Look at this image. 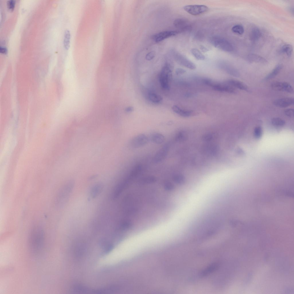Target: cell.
Masks as SVG:
<instances>
[{
    "instance_id": "5",
    "label": "cell",
    "mask_w": 294,
    "mask_h": 294,
    "mask_svg": "<svg viewBox=\"0 0 294 294\" xmlns=\"http://www.w3.org/2000/svg\"><path fill=\"white\" fill-rule=\"evenodd\" d=\"M171 53L175 61L179 64L191 69H196L195 65L181 53L175 50L171 51Z\"/></svg>"
},
{
    "instance_id": "21",
    "label": "cell",
    "mask_w": 294,
    "mask_h": 294,
    "mask_svg": "<svg viewBox=\"0 0 294 294\" xmlns=\"http://www.w3.org/2000/svg\"><path fill=\"white\" fill-rule=\"evenodd\" d=\"M191 52L193 56L197 59L203 60L205 59V57L201 52L196 48H193L191 50Z\"/></svg>"
},
{
    "instance_id": "9",
    "label": "cell",
    "mask_w": 294,
    "mask_h": 294,
    "mask_svg": "<svg viewBox=\"0 0 294 294\" xmlns=\"http://www.w3.org/2000/svg\"><path fill=\"white\" fill-rule=\"evenodd\" d=\"M169 146L165 144L156 153L154 156L152 161L155 163H159L163 160L166 157L169 151Z\"/></svg>"
},
{
    "instance_id": "34",
    "label": "cell",
    "mask_w": 294,
    "mask_h": 294,
    "mask_svg": "<svg viewBox=\"0 0 294 294\" xmlns=\"http://www.w3.org/2000/svg\"><path fill=\"white\" fill-rule=\"evenodd\" d=\"M134 110V108L132 107L129 106L127 107L125 111L126 112L129 113L133 111Z\"/></svg>"
},
{
    "instance_id": "27",
    "label": "cell",
    "mask_w": 294,
    "mask_h": 294,
    "mask_svg": "<svg viewBox=\"0 0 294 294\" xmlns=\"http://www.w3.org/2000/svg\"><path fill=\"white\" fill-rule=\"evenodd\" d=\"M15 2L13 0H10L8 1L7 5L8 9L10 11H12L15 7Z\"/></svg>"
},
{
    "instance_id": "16",
    "label": "cell",
    "mask_w": 294,
    "mask_h": 294,
    "mask_svg": "<svg viewBox=\"0 0 294 294\" xmlns=\"http://www.w3.org/2000/svg\"><path fill=\"white\" fill-rule=\"evenodd\" d=\"M151 140L153 143L157 144L163 143L165 140V137L162 134L159 133H154L151 137Z\"/></svg>"
},
{
    "instance_id": "30",
    "label": "cell",
    "mask_w": 294,
    "mask_h": 294,
    "mask_svg": "<svg viewBox=\"0 0 294 294\" xmlns=\"http://www.w3.org/2000/svg\"><path fill=\"white\" fill-rule=\"evenodd\" d=\"M155 56V53L154 51H152L148 53L146 56V59L149 60L153 59Z\"/></svg>"
},
{
    "instance_id": "20",
    "label": "cell",
    "mask_w": 294,
    "mask_h": 294,
    "mask_svg": "<svg viewBox=\"0 0 294 294\" xmlns=\"http://www.w3.org/2000/svg\"><path fill=\"white\" fill-rule=\"evenodd\" d=\"M148 97L150 101L155 103H158L163 100L162 98L160 96L153 92L149 93Z\"/></svg>"
},
{
    "instance_id": "12",
    "label": "cell",
    "mask_w": 294,
    "mask_h": 294,
    "mask_svg": "<svg viewBox=\"0 0 294 294\" xmlns=\"http://www.w3.org/2000/svg\"><path fill=\"white\" fill-rule=\"evenodd\" d=\"M220 68L229 74L236 77H239L240 74L239 71L227 63H224L220 65Z\"/></svg>"
},
{
    "instance_id": "7",
    "label": "cell",
    "mask_w": 294,
    "mask_h": 294,
    "mask_svg": "<svg viewBox=\"0 0 294 294\" xmlns=\"http://www.w3.org/2000/svg\"><path fill=\"white\" fill-rule=\"evenodd\" d=\"M270 86L275 90L284 91L290 93H292L293 91L292 86L286 82L274 81L271 83Z\"/></svg>"
},
{
    "instance_id": "19",
    "label": "cell",
    "mask_w": 294,
    "mask_h": 294,
    "mask_svg": "<svg viewBox=\"0 0 294 294\" xmlns=\"http://www.w3.org/2000/svg\"><path fill=\"white\" fill-rule=\"evenodd\" d=\"M282 68V65L281 64L277 65L271 72L265 77L264 80H267L274 78L279 73Z\"/></svg>"
},
{
    "instance_id": "23",
    "label": "cell",
    "mask_w": 294,
    "mask_h": 294,
    "mask_svg": "<svg viewBox=\"0 0 294 294\" xmlns=\"http://www.w3.org/2000/svg\"><path fill=\"white\" fill-rule=\"evenodd\" d=\"M281 51L290 57L291 55L293 53V48L292 46L290 44H286L282 47Z\"/></svg>"
},
{
    "instance_id": "1",
    "label": "cell",
    "mask_w": 294,
    "mask_h": 294,
    "mask_svg": "<svg viewBox=\"0 0 294 294\" xmlns=\"http://www.w3.org/2000/svg\"><path fill=\"white\" fill-rule=\"evenodd\" d=\"M44 239L43 230L40 227H36L32 231L30 237L31 248L35 252L39 250L42 246Z\"/></svg>"
},
{
    "instance_id": "33",
    "label": "cell",
    "mask_w": 294,
    "mask_h": 294,
    "mask_svg": "<svg viewBox=\"0 0 294 294\" xmlns=\"http://www.w3.org/2000/svg\"><path fill=\"white\" fill-rule=\"evenodd\" d=\"M212 138V136L210 134H207L205 135L203 137V139L205 141H208L210 140Z\"/></svg>"
},
{
    "instance_id": "28",
    "label": "cell",
    "mask_w": 294,
    "mask_h": 294,
    "mask_svg": "<svg viewBox=\"0 0 294 294\" xmlns=\"http://www.w3.org/2000/svg\"><path fill=\"white\" fill-rule=\"evenodd\" d=\"M185 137V134L183 132L179 133L176 137V140L177 141H180L183 140Z\"/></svg>"
},
{
    "instance_id": "10",
    "label": "cell",
    "mask_w": 294,
    "mask_h": 294,
    "mask_svg": "<svg viewBox=\"0 0 294 294\" xmlns=\"http://www.w3.org/2000/svg\"><path fill=\"white\" fill-rule=\"evenodd\" d=\"M179 33V31H163L154 35L153 38L155 42H158L167 38L175 36Z\"/></svg>"
},
{
    "instance_id": "25",
    "label": "cell",
    "mask_w": 294,
    "mask_h": 294,
    "mask_svg": "<svg viewBox=\"0 0 294 294\" xmlns=\"http://www.w3.org/2000/svg\"><path fill=\"white\" fill-rule=\"evenodd\" d=\"M272 123L273 125L276 126H282L285 124V121L279 118L276 117L273 118L272 120Z\"/></svg>"
},
{
    "instance_id": "22",
    "label": "cell",
    "mask_w": 294,
    "mask_h": 294,
    "mask_svg": "<svg viewBox=\"0 0 294 294\" xmlns=\"http://www.w3.org/2000/svg\"><path fill=\"white\" fill-rule=\"evenodd\" d=\"M70 38L69 31L68 30H65L64 33L63 44L65 49L67 50L68 49L69 47Z\"/></svg>"
},
{
    "instance_id": "11",
    "label": "cell",
    "mask_w": 294,
    "mask_h": 294,
    "mask_svg": "<svg viewBox=\"0 0 294 294\" xmlns=\"http://www.w3.org/2000/svg\"><path fill=\"white\" fill-rule=\"evenodd\" d=\"M293 98L285 97L275 100L273 102L275 106L281 108H285L292 105L294 103Z\"/></svg>"
},
{
    "instance_id": "32",
    "label": "cell",
    "mask_w": 294,
    "mask_h": 294,
    "mask_svg": "<svg viewBox=\"0 0 294 294\" xmlns=\"http://www.w3.org/2000/svg\"><path fill=\"white\" fill-rule=\"evenodd\" d=\"M7 50L5 47H0V52L3 54H6L7 53Z\"/></svg>"
},
{
    "instance_id": "6",
    "label": "cell",
    "mask_w": 294,
    "mask_h": 294,
    "mask_svg": "<svg viewBox=\"0 0 294 294\" xmlns=\"http://www.w3.org/2000/svg\"><path fill=\"white\" fill-rule=\"evenodd\" d=\"M184 9L189 13L194 16H198L206 12L208 7L204 5H193L185 6Z\"/></svg>"
},
{
    "instance_id": "26",
    "label": "cell",
    "mask_w": 294,
    "mask_h": 294,
    "mask_svg": "<svg viewBox=\"0 0 294 294\" xmlns=\"http://www.w3.org/2000/svg\"><path fill=\"white\" fill-rule=\"evenodd\" d=\"M262 134V129L261 127L258 126L255 128L254 131V135L256 138H259L261 136Z\"/></svg>"
},
{
    "instance_id": "3",
    "label": "cell",
    "mask_w": 294,
    "mask_h": 294,
    "mask_svg": "<svg viewBox=\"0 0 294 294\" xmlns=\"http://www.w3.org/2000/svg\"><path fill=\"white\" fill-rule=\"evenodd\" d=\"M211 44L216 48L223 51L230 52L233 50L232 44L227 40L223 38L215 36L210 39Z\"/></svg>"
},
{
    "instance_id": "31",
    "label": "cell",
    "mask_w": 294,
    "mask_h": 294,
    "mask_svg": "<svg viewBox=\"0 0 294 294\" xmlns=\"http://www.w3.org/2000/svg\"><path fill=\"white\" fill-rule=\"evenodd\" d=\"M185 72L186 71L185 69L180 68H177L175 71V73L177 75L182 74Z\"/></svg>"
},
{
    "instance_id": "14",
    "label": "cell",
    "mask_w": 294,
    "mask_h": 294,
    "mask_svg": "<svg viewBox=\"0 0 294 294\" xmlns=\"http://www.w3.org/2000/svg\"><path fill=\"white\" fill-rule=\"evenodd\" d=\"M172 109L175 113L183 117H189L191 115L192 113V111L183 109L176 105L173 106Z\"/></svg>"
},
{
    "instance_id": "15",
    "label": "cell",
    "mask_w": 294,
    "mask_h": 294,
    "mask_svg": "<svg viewBox=\"0 0 294 294\" xmlns=\"http://www.w3.org/2000/svg\"><path fill=\"white\" fill-rule=\"evenodd\" d=\"M247 59L251 62L262 63H266L267 61L262 57L254 54H250L247 55Z\"/></svg>"
},
{
    "instance_id": "13",
    "label": "cell",
    "mask_w": 294,
    "mask_h": 294,
    "mask_svg": "<svg viewBox=\"0 0 294 294\" xmlns=\"http://www.w3.org/2000/svg\"><path fill=\"white\" fill-rule=\"evenodd\" d=\"M226 83L234 88H236L242 90H248L247 86L243 83L238 80H228Z\"/></svg>"
},
{
    "instance_id": "35",
    "label": "cell",
    "mask_w": 294,
    "mask_h": 294,
    "mask_svg": "<svg viewBox=\"0 0 294 294\" xmlns=\"http://www.w3.org/2000/svg\"><path fill=\"white\" fill-rule=\"evenodd\" d=\"M200 48L204 52H206L208 50L206 48L203 46H201Z\"/></svg>"
},
{
    "instance_id": "18",
    "label": "cell",
    "mask_w": 294,
    "mask_h": 294,
    "mask_svg": "<svg viewBox=\"0 0 294 294\" xmlns=\"http://www.w3.org/2000/svg\"><path fill=\"white\" fill-rule=\"evenodd\" d=\"M250 40L253 41L258 40L261 35L260 30L257 27H254L251 30L249 34Z\"/></svg>"
},
{
    "instance_id": "17",
    "label": "cell",
    "mask_w": 294,
    "mask_h": 294,
    "mask_svg": "<svg viewBox=\"0 0 294 294\" xmlns=\"http://www.w3.org/2000/svg\"><path fill=\"white\" fill-rule=\"evenodd\" d=\"M187 22L185 20L179 18L175 20L174 22V24L177 28L183 30L188 28Z\"/></svg>"
},
{
    "instance_id": "2",
    "label": "cell",
    "mask_w": 294,
    "mask_h": 294,
    "mask_svg": "<svg viewBox=\"0 0 294 294\" xmlns=\"http://www.w3.org/2000/svg\"><path fill=\"white\" fill-rule=\"evenodd\" d=\"M202 81L204 84L210 86L216 91L231 93H234L236 92L235 88L227 83L226 84L218 83L208 78L204 79Z\"/></svg>"
},
{
    "instance_id": "4",
    "label": "cell",
    "mask_w": 294,
    "mask_h": 294,
    "mask_svg": "<svg viewBox=\"0 0 294 294\" xmlns=\"http://www.w3.org/2000/svg\"><path fill=\"white\" fill-rule=\"evenodd\" d=\"M171 71L168 64H166L161 69L159 77L161 87L164 89H169V79Z\"/></svg>"
},
{
    "instance_id": "24",
    "label": "cell",
    "mask_w": 294,
    "mask_h": 294,
    "mask_svg": "<svg viewBox=\"0 0 294 294\" xmlns=\"http://www.w3.org/2000/svg\"><path fill=\"white\" fill-rule=\"evenodd\" d=\"M231 30L234 33L240 35L243 34L244 32L243 27L240 24L235 25L232 27Z\"/></svg>"
},
{
    "instance_id": "8",
    "label": "cell",
    "mask_w": 294,
    "mask_h": 294,
    "mask_svg": "<svg viewBox=\"0 0 294 294\" xmlns=\"http://www.w3.org/2000/svg\"><path fill=\"white\" fill-rule=\"evenodd\" d=\"M148 142V137L144 134H140L135 136L132 139L131 144L133 148H137L146 145Z\"/></svg>"
},
{
    "instance_id": "29",
    "label": "cell",
    "mask_w": 294,
    "mask_h": 294,
    "mask_svg": "<svg viewBox=\"0 0 294 294\" xmlns=\"http://www.w3.org/2000/svg\"><path fill=\"white\" fill-rule=\"evenodd\" d=\"M284 113L286 116L289 117H292L293 116L294 110L292 109H287L285 111Z\"/></svg>"
}]
</instances>
